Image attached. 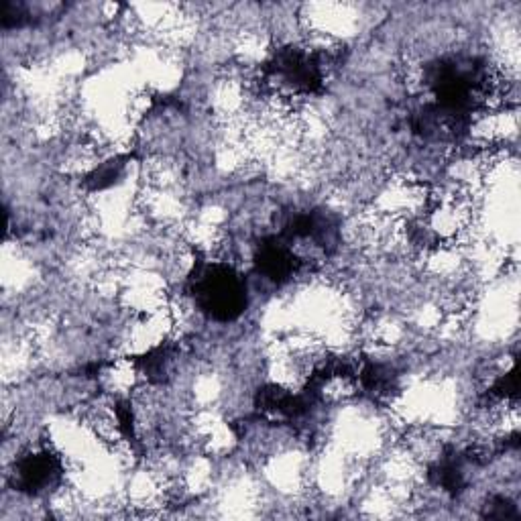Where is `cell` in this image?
<instances>
[{
	"label": "cell",
	"instance_id": "obj_2",
	"mask_svg": "<svg viewBox=\"0 0 521 521\" xmlns=\"http://www.w3.org/2000/svg\"><path fill=\"white\" fill-rule=\"evenodd\" d=\"M485 517H491V519H509V517H515L517 511H515V505L509 497L505 495H491L485 503V511H483Z\"/></svg>",
	"mask_w": 521,
	"mask_h": 521
},
{
	"label": "cell",
	"instance_id": "obj_1",
	"mask_svg": "<svg viewBox=\"0 0 521 521\" xmlns=\"http://www.w3.org/2000/svg\"><path fill=\"white\" fill-rule=\"evenodd\" d=\"M64 481L62 458L43 446L39 450H29L15 458L11 485L17 493L29 497H41L57 489Z\"/></svg>",
	"mask_w": 521,
	"mask_h": 521
}]
</instances>
